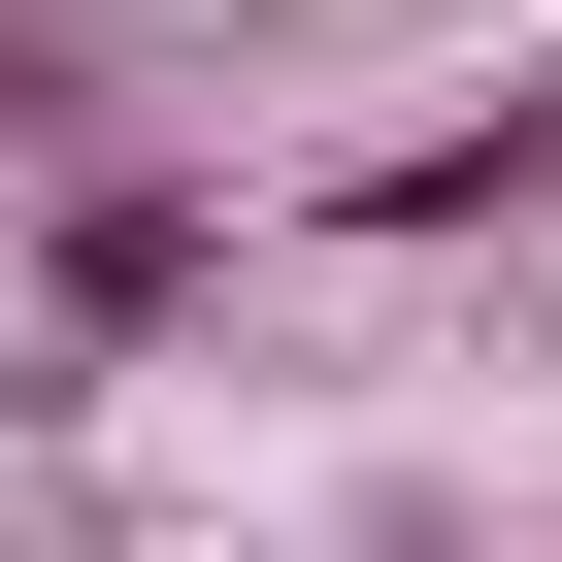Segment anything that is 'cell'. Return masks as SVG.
<instances>
[{"instance_id": "obj_1", "label": "cell", "mask_w": 562, "mask_h": 562, "mask_svg": "<svg viewBox=\"0 0 562 562\" xmlns=\"http://www.w3.org/2000/svg\"><path fill=\"white\" fill-rule=\"evenodd\" d=\"M199 265H232V199H199V166H34V364L199 331Z\"/></svg>"}, {"instance_id": "obj_2", "label": "cell", "mask_w": 562, "mask_h": 562, "mask_svg": "<svg viewBox=\"0 0 562 562\" xmlns=\"http://www.w3.org/2000/svg\"><path fill=\"white\" fill-rule=\"evenodd\" d=\"M496 199H562V67H496V133H397L364 166V232H496Z\"/></svg>"}, {"instance_id": "obj_3", "label": "cell", "mask_w": 562, "mask_h": 562, "mask_svg": "<svg viewBox=\"0 0 562 562\" xmlns=\"http://www.w3.org/2000/svg\"><path fill=\"white\" fill-rule=\"evenodd\" d=\"M0 166H100V34L67 0H0Z\"/></svg>"}, {"instance_id": "obj_4", "label": "cell", "mask_w": 562, "mask_h": 562, "mask_svg": "<svg viewBox=\"0 0 562 562\" xmlns=\"http://www.w3.org/2000/svg\"><path fill=\"white\" fill-rule=\"evenodd\" d=\"M364 562H463V529H364Z\"/></svg>"}]
</instances>
